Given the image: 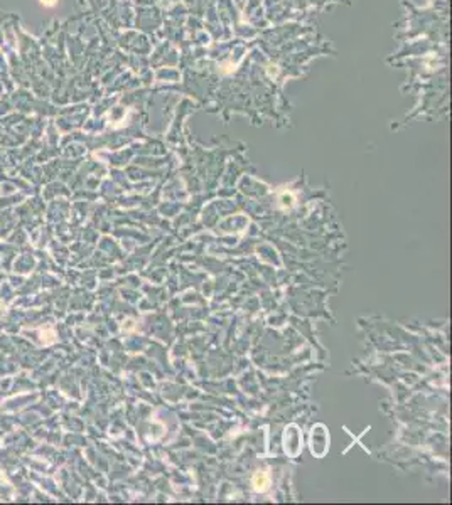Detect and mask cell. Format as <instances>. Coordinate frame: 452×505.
<instances>
[{"mask_svg": "<svg viewBox=\"0 0 452 505\" xmlns=\"http://www.w3.org/2000/svg\"><path fill=\"white\" fill-rule=\"evenodd\" d=\"M268 484H270V478H268L267 471H257V473H255L253 488L257 490V492H264V490H267Z\"/></svg>", "mask_w": 452, "mask_h": 505, "instance_id": "obj_1", "label": "cell"}, {"mask_svg": "<svg viewBox=\"0 0 452 505\" xmlns=\"http://www.w3.org/2000/svg\"><path fill=\"white\" fill-rule=\"evenodd\" d=\"M41 3L44 7H54L57 3V0H41Z\"/></svg>", "mask_w": 452, "mask_h": 505, "instance_id": "obj_2", "label": "cell"}]
</instances>
